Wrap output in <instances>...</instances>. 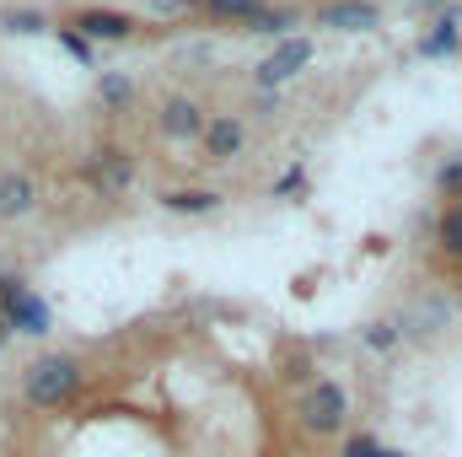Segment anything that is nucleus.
Masks as SVG:
<instances>
[{
    "label": "nucleus",
    "instance_id": "nucleus-5",
    "mask_svg": "<svg viewBox=\"0 0 462 457\" xmlns=\"http://www.w3.org/2000/svg\"><path fill=\"white\" fill-rule=\"evenodd\" d=\"M307 65H312V43H307V38H285V43H280V49H274V54H269L258 70H253V81H258L263 92H274V87L296 81Z\"/></svg>",
    "mask_w": 462,
    "mask_h": 457
},
{
    "label": "nucleus",
    "instance_id": "nucleus-23",
    "mask_svg": "<svg viewBox=\"0 0 462 457\" xmlns=\"http://www.w3.org/2000/svg\"><path fill=\"white\" fill-rule=\"evenodd\" d=\"M199 0H151V11H162V16H178V11H194Z\"/></svg>",
    "mask_w": 462,
    "mask_h": 457
},
{
    "label": "nucleus",
    "instance_id": "nucleus-19",
    "mask_svg": "<svg viewBox=\"0 0 462 457\" xmlns=\"http://www.w3.org/2000/svg\"><path fill=\"white\" fill-rule=\"evenodd\" d=\"M436 183H441V194H447V200H462V151H457V156H447V162H441Z\"/></svg>",
    "mask_w": 462,
    "mask_h": 457
},
{
    "label": "nucleus",
    "instance_id": "nucleus-7",
    "mask_svg": "<svg viewBox=\"0 0 462 457\" xmlns=\"http://www.w3.org/2000/svg\"><path fill=\"white\" fill-rule=\"evenodd\" d=\"M70 27L87 33L92 43H124V38H134V22H129L124 11H108V5H87V11H76Z\"/></svg>",
    "mask_w": 462,
    "mask_h": 457
},
{
    "label": "nucleus",
    "instance_id": "nucleus-15",
    "mask_svg": "<svg viewBox=\"0 0 462 457\" xmlns=\"http://www.w3.org/2000/svg\"><path fill=\"white\" fill-rule=\"evenodd\" d=\"M60 49H65L76 65L97 70V49H92V38H87V33H76V27H60Z\"/></svg>",
    "mask_w": 462,
    "mask_h": 457
},
{
    "label": "nucleus",
    "instance_id": "nucleus-9",
    "mask_svg": "<svg viewBox=\"0 0 462 457\" xmlns=\"http://www.w3.org/2000/svg\"><path fill=\"white\" fill-rule=\"evenodd\" d=\"M318 22L334 27V33H371L376 27V5L371 0H334V5L318 11Z\"/></svg>",
    "mask_w": 462,
    "mask_h": 457
},
{
    "label": "nucleus",
    "instance_id": "nucleus-13",
    "mask_svg": "<svg viewBox=\"0 0 462 457\" xmlns=\"http://www.w3.org/2000/svg\"><path fill=\"white\" fill-rule=\"evenodd\" d=\"M129 98H134V81H129L124 70H103V76H97V103H103V108L124 114V108H129Z\"/></svg>",
    "mask_w": 462,
    "mask_h": 457
},
{
    "label": "nucleus",
    "instance_id": "nucleus-25",
    "mask_svg": "<svg viewBox=\"0 0 462 457\" xmlns=\"http://www.w3.org/2000/svg\"><path fill=\"white\" fill-rule=\"evenodd\" d=\"M382 457H409V452H398V447H382Z\"/></svg>",
    "mask_w": 462,
    "mask_h": 457
},
{
    "label": "nucleus",
    "instance_id": "nucleus-12",
    "mask_svg": "<svg viewBox=\"0 0 462 457\" xmlns=\"http://www.w3.org/2000/svg\"><path fill=\"white\" fill-rule=\"evenodd\" d=\"M194 11H205V16H221V22H236V27H247L258 11H269L263 0H199Z\"/></svg>",
    "mask_w": 462,
    "mask_h": 457
},
{
    "label": "nucleus",
    "instance_id": "nucleus-20",
    "mask_svg": "<svg viewBox=\"0 0 462 457\" xmlns=\"http://www.w3.org/2000/svg\"><path fill=\"white\" fill-rule=\"evenodd\" d=\"M339 457H382V442H376L371 431H355V436H345Z\"/></svg>",
    "mask_w": 462,
    "mask_h": 457
},
{
    "label": "nucleus",
    "instance_id": "nucleus-14",
    "mask_svg": "<svg viewBox=\"0 0 462 457\" xmlns=\"http://www.w3.org/2000/svg\"><path fill=\"white\" fill-rule=\"evenodd\" d=\"M436 242H441L447 258H462V200L441 210V221H436Z\"/></svg>",
    "mask_w": 462,
    "mask_h": 457
},
{
    "label": "nucleus",
    "instance_id": "nucleus-6",
    "mask_svg": "<svg viewBox=\"0 0 462 457\" xmlns=\"http://www.w3.org/2000/svg\"><path fill=\"white\" fill-rule=\"evenodd\" d=\"M205 124H210V114H205L194 98H167L162 114H156V129H162L167 140H199Z\"/></svg>",
    "mask_w": 462,
    "mask_h": 457
},
{
    "label": "nucleus",
    "instance_id": "nucleus-11",
    "mask_svg": "<svg viewBox=\"0 0 462 457\" xmlns=\"http://www.w3.org/2000/svg\"><path fill=\"white\" fill-rule=\"evenodd\" d=\"M162 210L167 216H210V210H221V194L216 189H167Z\"/></svg>",
    "mask_w": 462,
    "mask_h": 457
},
{
    "label": "nucleus",
    "instance_id": "nucleus-10",
    "mask_svg": "<svg viewBox=\"0 0 462 457\" xmlns=\"http://www.w3.org/2000/svg\"><path fill=\"white\" fill-rule=\"evenodd\" d=\"M38 205V183L27 173H0V221H22Z\"/></svg>",
    "mask_w": 462,
    "mask_h": 457
},
{
    "label": "nucleus",
    "instance_id": "nucleus-24",
    "mask_svg": "<svg viewBox=\"0 0 462 457\" xmlns=\"http://www.w3.org/2000/svg\"><path fill=\"white\" fill-rule=\"evenodd\" d=\"M5 340H11V323H5V318H0V350H5Z\"/></svg>",
    "mask_w": 462,
    "mask_h": 457
},
{
    "label": "nucleus",
    "instance_id": "nucleus-4",
    "mask_svg": "<svg viewBox=\"0 0 462 457\" xmlns=\"http://www.w3.org/2000/svg\"><path fill=\"white\" fill-rule=\"evenodd\" d=\"M87 183H92V194H103V200H114L124 194L129 183H134V156L124 151V145H97L92 156H87Z\"/></svg>",
    "mask_w": 462,
    "mask_h": 457
},
{
    "label": "nucleus",
    "instance_id": "nucleus-1",
    "mask_svg": "<svg viewBox=\"0 0 462 457\" xmlns=\"http://www.w3.org/2000/svg\"><path fill=\"white\" fill-rule=\"evenodd\" d=\"M81 393V360L76 355H43L22 371V398L32 409H60Z\"/></svg>",
    "mask_w": 462,
    "mask_h": 457
},
{
    "label": "nucleus",
    "instance_id": "nucleus-3",
    "mask_svg": "<svg viewBox=\"0 0 462 457\" xmlns=\"http://www.w3.org/2000/svg\"><path fill=\"white\" fill-rule=\"evenodd\" d=\"M0 318L11 323V334H49L54 329V312H49V302L38 296V291H27L16 275H0Z\"/></svg>",
    "mask_w": 462,
    "mask_h": 457
},
{
    "label": "nucleus",
    "instance_id": "nucleus-8",
    "mask_svg": "<svg viewBox=\"0 0 462 457\" xmlns=\"http://www.w3.org/2000/svg\"><path fill=\"white\" fill-rule=\"evenodd\" d=\"M242 140H247V129H242V118H231V114H216L205 124V135H199V145H205L210 162H236Z\"/></svg>",
    "mask_w": 462,
    "mask_h": 457
},
{
    "label": "nucleus",
    "instance_id": "nucleus-16",
    "mask_svg": "<svg viewBox=\"0 0 462 457\" xmlns=\"http://www.w3.org/2000/svg\"><path fill=\"white\" fill-rule=\"evenodd\" d=\"M452 49H457V22H452V16H441V22H436V33L420 43V54H452Z\"/></svg>",
    "mask_w": 462,
    "mask_h": 457
},
{
    "label": "nucleus",
    "instance_id": "nucleus-21",
    "mask_svg": "<svg viewBox=\"0 0 462 457\" xmlns=\"http://www.w3.org/2000/svg\"><path fill=\"white\" fill-rule=\"evenodd\" d=\"M398 340H403L398 323H371V329H365V344H371V350H393Z\"/></svg>",
    "mask_w": 462,
    "mask_h": 457
},
{
    "label": "nucleus",
    "instance_id": "nucleus-2",
    "mask_svg": "<svg viewBox=\"0 0 462 457\" xmlns=\"http://www.w3.org/2000/svg\"><path fill=\"white\" fill-rule=\"evenodd\" d=\"M296 420H301L307 436H339L345 420H349V393L334 382V377L312 382V387L301 393V404H296Z\"/></svg>",
    "mask_w": 462,
    "mask_h": 457
},
{
    "label": "nucleus",
    "instance_id": "nucleus-18",
    "mask_svg": "<svg viewBox=\"0 0 462 457\" xmlns=\"http://www.w3.org/2000/svg\"><path fill=\"white\" fill-rule=\"evenodd\" d=\"M285 27H296V16H291V11H258V16L247 22V33H263V38L285 33Z\"/></svg>",
    "mask_w": 462,
    "mask_h": 457
},
{
    "label": "nucleus",
    "instance_id": "nucleus-17",
    "mask_svg": "<svg viewBox=\"0 0 462 457\" xmlns=\"http://www.w3.org/2000/svg\"><path fill=\"white\" fill-rule=\"evenodd\" d=\"M0 27H5V33H43L49 16H43V11H0Z\"/></svg>",
    "mask_w": 462,
    "mask_h": 457
},
{
    "label": "nucleus",
    "instance_id": "nucleus-22",
    "mask_svg": "<svg viewBox=\"0 0 462 457\" xmlns=\"http://www.w3.org/2000/svg\"><path fill=\"white\" fill-rule=\"evenodd\" d=\"M301 183H307V173H301V167H291V173H285V178L274 183V194H296Z\"/></svg>",
    "mask_w": 462,
    "mask_h": 457
}]
</instances>
